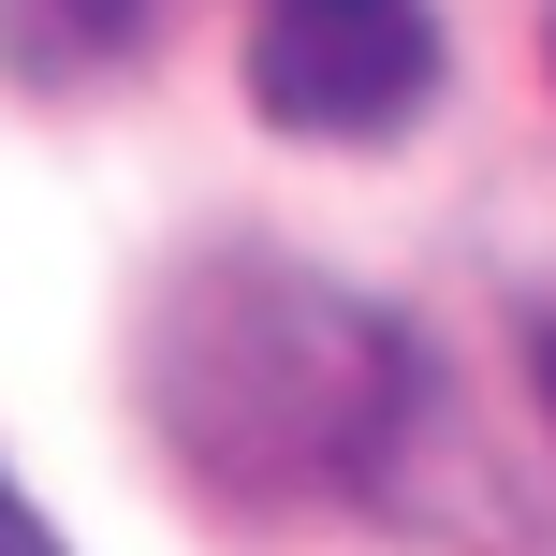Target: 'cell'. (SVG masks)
I'll return each mask as SVG.
<instances>
[{
  "instance_id": "2",
  "label": "cell",
  "mask_w": 556,
  "mask_h": 556,
  "mask_svg": "<svg viewBox=\"0 0 556 556\" xmlns=\"http://www.w3.org/2000/svg\"><path fill=\"white\" fill-rule=\"evenodd\" d=\"M250 103L307 147H381L440 103V15L425 0H264Z\"/></svg>"
},
{
  "instance_id": "5",
  "label": "cell",
  "mask_w": 556,
  "mask_h": 556,
  "mask_svg": "<svg viewBox=\"0 0 556 556\" xmlns=\"http://www.w3.org/2000/svg\"><path fill=\"white\" fill-rule=\"evenodd\" d=\"M542 59H556V15H542Z\"/></svg>"
},
{
  "instance_id": "1",
  "label": "cell",
  "mask_w": 556,
  "mask_h": 556,
  "mask_svg": "<svg viewBox=\"0 0 556 556\" xmlns=\"http://www.w3.org/2000/svg\"><path fill=\"white\" fill-rule=\"evenodd\" d=\"M147 410L220 498H381L425 425V366L323 264L205 250L147 307Z\"/></svg>"
},
{
  "instance_id": "4",
  "label": "cell",
  "mask_w": 556,
  "mask_h": 556,
  "mask_svg": "<svg viewBox=\"0 0 556 556\" xmlns=\"http://www.w3.org/2000/svg\"><path fill=\"white\" fill-rule=\"evenodd\" d=\"M528 352H542V410H556V307H542V337H528Z\"/></svg>"
},
{
  "instance_id": "3",
  "label": "cell",
  "mask_w": 556,
  "mask_h": 556,
  "mask_svg": "<svg viewBox=\"0 0 556 556\" xmlns=\"http://www.w3.org/2000/svg\"><path fill=\"white\" fill-rule=\"evenodd\" d=\"M0 556H59V528L29 513V483H15V469H0Z\"/></svg>"
},
{
  "instance_id": "6",
  "label": "cell",
  "mask_w": 556,
  "mask_h": 556,
  "mask_svg": "<svg viewBox=\"0 0 556 556\" xmlns=\"http://www.w3.org/2000/svg\"><path fill=\"white\" fill-rule=\"evenodd\" d=\"M0 29H15V0H0Z\"/></svg>"
}]
</instances>
